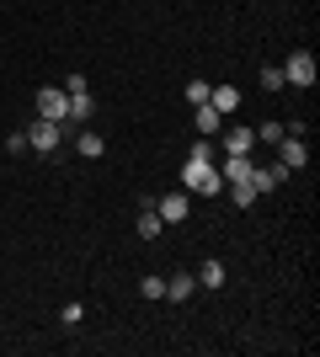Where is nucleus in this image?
<instances>
[{
    "instance_id": "nucleus-16",
    "label": "nucleus",
    "mask_w": 320,
    "mask_h": 357,
    "mask_svg": "<svg viewBox=\"0 0 320 357\" xmlns=\"http://www.w3.org/2000/svg\"><path fill=\"white\" fill-rule=\"evenodd\" d=\"M198 283H203V288H219V283H224V267H219V261H203Z\"/></svg>"
},
{
    "instance_id": "nucleus-5",
    "label": "nucleus",
    "mask_w": 320,
    "mask_h": 357,
    "mask_svg": "<svg viewBox=\"0 0 320 357\" xmlns=\"http://www.w3.org/2000/svg\"><path fill=\"white\" fill-rule=\"evenodd\" d=\"M277 155H283L277 165H289V171H299V165L310 160V144H305L299 134H283V139H277Z\"/></svg>"
},
{
    "instance_id": "nucleus-1",
    "label": "nucleus",
    "mask_w": 320,
    "mask_h": 357,
    "mask_svg": "<svg viewBox=\"0 0 320 357\" xmlns=\"http://www.w3.org/2000/svg\"><path fill=\"white\" fill-rule=\"evenodd\" d=\"M182 187H187V192H203V197H213L219 187H224V176L213 171V160H198V155H192V160H187V171H182Z\"/></svg>"
},
{
    "instance_id": "nucleus-19",
    "label": "nucleus",
    "mask_w": 320,
    "mask_h": 357,
    "mask_svg": "<svg viewBox=\"0 0 320 357\" xmlns=\"http://www.w3.org/2000/svg\"><path fill=\"white\" fill-rule=\"evenodd\" d=\"M144 298H166V278H144Z\"/></svg>"
},
{
    "instance_id": "nucleus-8",
    "label": "nucleus",
    "mask_w": 320,
    "mask_h": 357,
    "mask_svg": "<svg viewBox=\"0 0 320 357\" xmlns=\"http://www.w3.org/2000/svg\"><path fill=\"white\" fill-rule=\"evenodd\" d=\"M208 107H213V112H235V107H241V91H235V86H213Z\"/></svg>"
},
{
    "instance_id": "nucleus-2",
    "label": "nucleus",
    "mask_w": 320,
    "mask_h": 357,
    "mask_svg": "<svg viewBox=\"0 0 320 357\" xmlns=\"http://www.w3.org/2000/svg\"><path fill=\"white\" fill-rule=\"evenodd\" d=\"M59 139H64V123L38 118V123L27 128V149H38V155H54V149H59Z\"/></svg>"
},
{
    "instance_id": "nucleus-12",
    "label": "nucleus",
    "mask_w": 320,
    "mask_h": 357,
    "mask_svg": "<svg viewBox=\"0 0 320 357\" xmlns=\"http://www.w3.org/2000/svg\"><path fill=\"white\" fill-rule=\"evenodd\" d=\"M219 123H224V112H213V107L203 102V107H198V134L213 139V134H219Z\"/></svg>"
},
{
    "instance_id": "nucleus-20",
    "label": "nucleus",
    "mask_w": 320,
    "mask_h": 357,
    "mask_svg": "<svg viewBox=\"0 0 320 357\" xmlns=\"http://www.w3.org/2000/svg\"><path fill=\"white\" fill-rule=\"evenodd\" d=\"M86 320V304H64V326H80Z\"/></svg>"
},
{
    "instance_id": "nucleus-11",
    "label": "nucleus",
    "mask_w": 320,
    "mask_h": 357,
    "mask_svg": "<svg viewBox=\"0 0 320 357\" xmlns=\"http://www.w3.org/2000/svg\"><path fill=\"white\" fill-rule=\"evenodd\" d=\"M251 171H257V165L245 160V155H224V176L229 181H251Z\"/></svg>"
},
{
    "instance_id": "nucleus-6",
    "label": "nucleus",
    "mask_w": 320,
    "mask_h": 357,
    "mask_svg": "<svg viewBox=\"0 0 320 357\" xmlns=\"http://www.w3.org/2000/svg\"><path fill=\"white\" fill-rule=\"evenodd\" d=\"M155 213H160V224H182L187 213H192V203H187V192H166L155 203Z\"/></svg>"
},
{
    "instance_id": "nucleus-9",
    "label": "nucleus",
    "mask_w": 320,
    "mask_h": 357,
    "mask_svg": "<svg viewBox=\"0 0 320 357\" xmlns=\"http://www.w3.org/2000/svg\"><path fill=\"white\" fill-rule=\"evenodd\" d=\"M75 149L86 155V160H102V149H107V139L96 134V128H86V134H75Z\"/></svg>"
},
{
    "instance_id": "nucleus-17",
    "label": "nucleus",
    "mask_w": 320,
    "mask_h": 357,
    "mask_svg": "<svg viewBox=\"0 0 320 357\" xmlns=\"http://www.w3.org/2000/svg\"><path fill=\"white\" fill-rule=\"evenodd\" d=\"M208 80H192V86H187V102H192V107H203V102H208Z\"/></svg>"
},
{
    "instance_id": "nucleus-14",
    "label": "nucleus",
    "mask_w": 320,
    "mask_h": 357,
    "mask_svg": "<svg viewBox=\"0 0 320 357\" xmlns=\"http://www.w3.org/2000/svg\"><path fill=\"white\" fill-rule=\"evenodd\" d=\"M192 288H198V278H187V272H176L166 283V298H192Z\"/></svg>"
},
{
    "instance_id": "nucleus-18",
    "label": "nucleus",
    "mask_w": 320,
    "mask_h": 357,
    "mask_svg": "<svg viewBox=\"0 0 320 357\" xmlns=\"http://www.w3.org/2000/svg\"><path fill=\"white\" fill-rule=\"evenodd\" d=\"M257 203V192H251V181H235V208H251Z\"/></svg>"
},
{
    "instance_id": "nucleus-15",
    "label": "nucleus",
    "mask_w": 320,
    "mask_h": 357,
    "mask_svg": "<svg viewBox=\"0 0 320 357\" xmlns=\"http://www.w3.org/2000/svg\"><path fill=\"white\" fill-rule=\"evenodd\" d=\"M257 134V144H277V139L289 134V123H261V128H251Z\"/></svg>"
},
{
    "instance_id": "nucleus-10",
    "label": "nucleus",
    "mask_w": 320,
    "mask_h": 357,
    "mask_svg": "<svg viewBox=\"0 0 320 357\" xmlns=\"http://www.w3.org/2000/svg\"><path fill=\"white\" fill-rule=\"evenodd\" d=\"M160 235V213H155V203H139V240H155Z\"/></svg>"
},
{
    "instance_id": "nucleus-4",
    "label": "nucleus",
    "mask_w": 320,
    "mask_h": 357,
    "mask_svg": "<svg viewBox=\"0 0 320 357\" xmlns=\"http://www.w3.org/2000/svg\"><path fill=\"white\" fill-rule=\"evenodd\" d=\"M283 86H315V59H310L305 48H299V54L283 64Z\"/></svg>"
},
{
    "instance_id": "nucleus-7",
    "label": "nucleus",
    "mask_w": 320,
    "mask_h": 357,
    "mask_svg": "<svg viewBox=\"0 0 320 357\" xmlns=\"http://www.w3.org/2000/svg\"><path fill=\"white\" fill-rule=\"evenodd\" d=\"M251 149H257V134H251V128H229L224 134V155H251Z\"/></svg>"
},
{
    "instance_id": "nucleus-3",
    "label": "nucleus",
    "mask_w": 320,
    "mask_h": 357,
    "mask_svg": "<svg viewBox=\"0 0 320 357\" xmlns=\"http://www.w3.org/2000/svg\"><path fill=\"white\" fill-rule=\"evenodd\" d=\"M38 118H48V123L70 118V96H64V86H43V91H38Z\"/></svg>"
},
{
    "instance_id": "nucleus-13",
    "label": "nucleus",
    "mask_w": 320,
    "mask_h": 357,
    "mask_svg": "<svg viewBox=\"0 0 320 357\" xmlns=\"http://www.w3.org/2000/svg\"><path fill=\"white\" fill-rule=\"evenodd\" d=\"M91 118V91H75V96H70V118L64 123H86Z\"/></svg>"
}]
</instances>
